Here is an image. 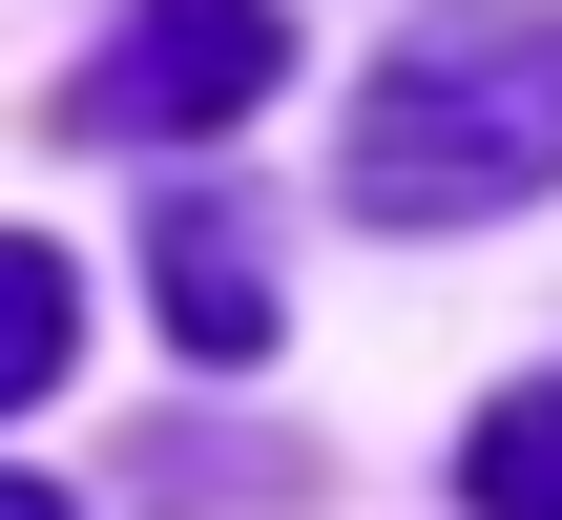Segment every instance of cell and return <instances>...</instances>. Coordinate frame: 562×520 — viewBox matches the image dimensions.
Here are the masks:
<instances>
[{"mask_svg": "<svg viewBox=\"0 0 562 520\" xmlns=\"http://www.w3.org/2000/svg\"><path fill=\"white\" fill-rule=\"evenodd\" d=\"M334 188H355L375 229L542 208V188H562V21H542V0H438V21H396L375 83H355Z\"/></svg>", "mask_w": 562, "mask_h": 520, "instance_id": "1", "label": "cell"}, {"mask_svg": "<svg viewBox=\"0 0 562 520\" xmlns=\"http://www.w3.org/2000/svg\"><path fill=\"white\" fill-rule=\"evenodd\" d=\"M271 63H292V21H271V0H146V21L83 63V104H63V125H104V146H209V125H250V104H271Z\"/></svg>", "mask_w": 562, "mask_h": 520, "instance_id": "2", "label": "cell"}, {"mask_svg": "<svg viewBox=\"0 0 562 520\" xmlns=\"http://www.w3.org/2000/svg\"><path fill=\"white\" fill-rule=\"evenodd\" d=\"M146 292H167V334L229 375V354H271V250H250V208H167L146 229Z\"/></svg>", "mask_w": 562, "mask_h": 520, "instance_id": "3", "label": "cell"}, {"mask_svg": "<svg viewBox=\"0 0 562 520\" xmlns=\"http://www.w3.org/2000/svg\"><path fill=\"white\" fill-rule=\"evenodd\" d=\"M459 500H480V520H562V375L480 396V438H459Z\"/></svg>", "mask_w": 562, "mask_h": 520, "instance_id": "4", "label": "cell"}, {"mask_svg": "<svg viewBox=\"0 0 562 520\" xmlns=\"http://www.w3.org/2000/svg\"><path fill=\"white\" fill-rule=\"evenodd\" d=\"M63 354H83V292H63V250H42V229H0V417H21V396H63Z\"/></svg>", "mask_w": 562, "mask_h": 520, "instance_id": "5", "label": "cell"}, {"mask_svg": "<svg viewBox=\"0 0 562 520\" xmlns=\"http://www.w3.org/2000/svg\"><path fill=\"white\" fill-rule=\"evenodd\" d=\"M0 520H63V500H42V479H0Z\"/></svg>", "mask_w": 562, "mask_h": 520, "instance_id": "6", "label": "cell"}]
</instances>
